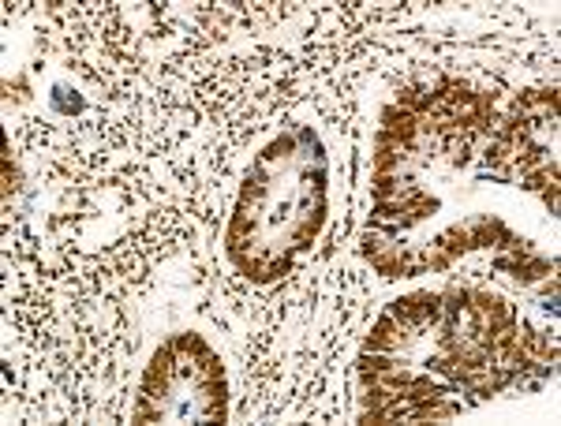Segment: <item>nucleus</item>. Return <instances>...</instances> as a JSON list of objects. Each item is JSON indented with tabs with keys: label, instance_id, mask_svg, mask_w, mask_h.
Returning <instances> with one entry per match:
<instances>
[{
	"label": "nucleus",
	"instance_id": "nucleus-1",
	"mask_svg": "<svg viewBox=\"0 0 561 426\" xmlns=\"http://www.w3.org/2000/svg\"><path fill=\"white\" fill-rule=\"evenodd\" d=\"M292 150H296V139H292V135H280V139H274V142H269V146L262 150V157H258V161H277V157H288Z\"/></svg>",
	"mask_w": 561,
	"mask_h": 426
}]
</instances>
